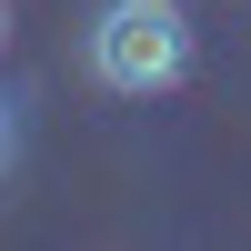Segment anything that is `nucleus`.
I'll return each mask as SVG.
<instances>
[{"label": "nucleus", "instance_id": "7ed1b4c3", "mask_svg": "<svg viewBox=\"0 0 251 251\" xmlns=\"http://www.w3.org/2000/svg\"><path fill=\"white\" fill-rule=\"evenodd\" d=\"M0 40H10V0H0Z\"/></svg>", "mask_w": 251, "mask_h": 251}, {"label": "nucleus", "instance_id": "f257e3e1", "mask_svg": "<svg viewBox=\"0 0 251 251\" xmlns=\"http://www.w3.org/2000/svg\"><path fill=\"white\" fill-rule=\"evenodd\" d=\"M80 60H91L100 91L161 100V91L191 80V10L181 0H100L91 30H80Z\"/></svg>", "mask_w": 251, "mask_h": 251}, {"label": "nucleus", "instance_id": "f03ea898", "mask_svg": "<svg viewBox=\"0 0 251 251\" xmlns=\"http://www.w3.org/2000/svg\"><path fill=\"white\" fill-rule=\"evenodd\" d=\"M10 151H20V121H10V100H0V171H10Z\"/></svg>", "mask_w": 251, "mask_h": 251}]
</instances>
